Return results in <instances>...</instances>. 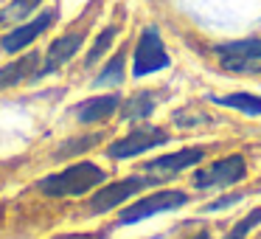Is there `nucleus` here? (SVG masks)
Wrapping results in <instances>:
<instances>
[{
    "label": "nucleus",
    "instance_id": "obj_1",
    "mask_svg": "<svg viewBox=\"0 0 261 239\" xmlns=\"http://www.w3.org/2000/svg\"><path fill=\"white\" fill-rule=\"evenodd\" d=\"M107 180V172L101 166L90 163V160H82V163H73L62 172H54V175L42 177L37 183L45 197H82V194L98 188Z\"/></svg>",
    "mask_w": 261,
    "mask_h": 239
},
{
    "label": "nucleus",
    "instance_id": "obj_2",
    "mask_svg": "<svg viewBox=\"0 0 261 239\" xmlns=\"http://www.w3.org/2000/svg\"><path fill=\"white\" fill-rule=\"evenodd\" d=\"M169 65H171V54L166 48L160 29L154 23L143 26L141 34H138L135 51H132V76L143 79V76H152L158 70H166Z\"/></svg>",
    "mask_w": 261,
    "mask_h": 239
},
{
    "label": "nucleus",
    "instance_id": "obj_3",
    "mask_svg": "<svg viewBox=\"0 0 261 239\" xmlns=\"http://www.w3.org/2000/svg\"><path fill=\"white\" fill-rule=\"evenodd\" d=\"M211 54L225 74H258L261 70V37L216 42Z\"/></svg>",
    "mask_w": 261,
    "mask_h": 239
},
{
    "label": "nucleus",
    "instance_id": "obj_4",
    "mask_svg": "<svg viewBox=\"0 0 261 239\" xmlns=\"http://www.w3.org/2000/svg\"><path fill=\"white\" fill-rule=\"evenodd\" d=\"M171 135L163 130V127H154V124H138L126 132L124 138L113 141L107 147V158L113 160H126V158H135V155H143L149 149H158L163 144H169Z\"/></svg>",
    "mask_w": 261,
    "mask_h": 239
},
{
    "label": "nucleus",
    "instance_id": "obj_5",
    "mask_svg": "<svg viewBox=\"0 0 261 239\" xmlns=\"http://www.w3.org/2000/svg\"><path fill=\"white\" fill-rule=\"evenodd\" d=\"M188 194L180 192V188H166V192H154L146 194V197L135 200L132 205H126L118 217V225H135V222H143L154 214H163V211H177L188 203Z\"/></svg>",
    "mask_w": 261,
    "mask_h": 239
},
{
    "label": "nucleus",
    "instance_id": "obj_6",
    "mask_svg": "<svg viewBox=\"0 0 261 239\" xmlns=\"http://www.w3.org/2000/svg\"><path fill=\"white\" fill-rule=\"evenodd\" d=\"M247 177V160L244 155H225L214 163L202 166L194 172L191 186L194 188H222V186H236Z\"/></svg>",
    "mask_w": 261,
    "mask_h": 239
},
{
    "label": "nucleus",
    "instance_id": "obj_7",
    "mask_svg": "<svg viewBox=\"0 0 261 239\" xmlns=\"http://www.w3.org/2000/svg\"><path fill=\"white\" fill-rule=\"evenodd\" d=\"M149 186H158V183L146 175H132V177H124V180L110 183V186L98 188L90 197V214H107L115 205L126 203L129 197H135L138 192H143V188H149Z\"/></svg>",
    "mask_w": 261,
    "mask_h": 239
},
{
    "label": "nucleus",
    "instance_id": "obj_8",
    "mask_svg": "<svg viewBox=\"0 0 261 239\" xmlns=\"http://www.w3.org/2000/svg\"><path fill=\"white\" fill-rule=\"evenodd\" d=\"M202 158H205V149L202 147H188V149H180V152L158 155V158L146 160V163L141 166V172L146 177H152L154 183H166V180H171V177H177L180 172L197 166Z\"/></svg>",
    "mask_w": 261,
    "mask_h": 239
},
{
    "label": "nucleus",
    "instance_id": "obj_9",
    "mask_svg": "<svg viewBox=\"0 0 261 239\" xmlns=\"http://www.w3.org/2000/svg\"><path fill=\"white\" fill-rule=\"evenodd\" d=\"M54 20H57V12H54V9H48V12L37 14L34 20H29V23H20L14 31H9V34L3 37V42H0V45H3V51H9V54L23 51L25 45H31L37 37L45 34V31L51 29Z\"/></svg>",
    "mask_w": 261,
    "mask_h": 239
},
{
    "label": "nucleus",
    "instance_id": "obj_10",
    "mask_svg": "<svg viewBox=\"0 0 261 239\" xmlns=\"http://www.w3.org/2000/svg\"><path fill=\"white\" fill-rule=\"evenodd\" d=\"M82 42H85V34H65V37H57V40L51 42V48H48V54H45V62L37 68L34 79H42V76L59 70L62 65H68L70 59L79 54Z\"/></svg>",
    "mask_w": 261,
    "mask_h": 239
},
{
    "label": "nucleus",
    "instance_id": "obj_11",
    "mask_svg": "<svg viewBox=\"0 0 261 239\" xmlns=\"http://www.w3.org/2000/svg\"><path fill=\"white\" fill-rule=\"evenodd\" d=\"M118 107H121L118 93H104V96H93L79 102L73 107V115L79 118V124H98V121H107Z\"/></svg>",
    "mask_w": 261,
    "mask_h": 239
},
{
    "label": "nucleus",
    "instance_id": "obj_12",
    "mask_svg": "<svg viewBox=\"0 0 261 239\" xmlns=\"http://www.w3.org/2000/svg\"><path fill=\"white\" fill-rule=\"evenodd\" d=\"M37 65H40V54H25L23 59H14V62L3 65L0 68V90L20 85L23 79H34Z\"/></svg>",
    "mask_w": 261,
    "mask_h": 239
},
{
    "label": "nucleus",
    "instance_id": "obj_13",
    "mask_svg": "<svg viewBox=\"0 0 261 239\" xmlns=\"http://www.w3.org/2000/svg\"><path fill=\"white\" fill-rule=\"evenodd\" d=\"M158 107V93L152 90H138L132 99L121 102V118L126 121H141V118H149Z\"/></svg>",
    "mask_w": 261,
    "mask_h": 239
},
{
    "label": "nucleus",
    "instance_id": "obj_14",
    "mask_svg": "<svg viewBox=\"0 0 261 239\" xmlns=\"http://www.w3.org/2000/svg\"><path fill=\"white\" fill-rule=\"evenodd\" d=\"M211 102L219 104V107H227V110H236V113H244V115H261V96L255 93H227V96H211Z\"/></svg>",
    "mask_w": 261,
    "mask_h": 239
},
{
    "label": "nucleus",
    "instance_id": "obj_15",
    "mask_svg": "<svg viewBox=\"0 0 261 239\" xmlns=\"http://www.w3.org/2000/svg\"><path fill=\"white\" fill-rule=\"evenodd\" d=\"M124 70H126V48H121V51H115V57H110L107 65L98 70V76H96L93 85L96 87H118V85H124Z\"/></svg>",
    "mask_w": 261,
    "mask_h": 239
},
{
    "label": "nucleus",
    "instance_id": "obj_16",
    "mask_svg": "<svg viewBox=\"0 0 261 239\" xmlns=\"http://www.w3.org/2000/svg\"><path fill=\"white\" fill-rule=\"evenodd\" d=\"M115 37H118V26H107V29L101 31V34L96 37V42H93V48L87 51V59H85V68H93V65L98 62L101 57H107V51L113 48Z\"/></svg>",
    "mask_w": 261,
    "mask_h": 239
},
{
    "label": "nucleus",
    "instance_id": "obj_17",
    "mask_svg": "<svg viewBox=\"0 0 261 239\" xmlns=\"http://www.w3.org/2000/svg\"><path fill=\"white\" fill-rule=\"evenodd\" d=\"M42 0H12L3 12H0V23H23Z\"/></svg>",
    "mask_w": 261,
    "mask_h": 239
},
{
    "label": "nucleus",
    "instance_id": "obj_18",
    "mask_svg": "<svg viewBox=\"0 0 261 239\" xmlns=\"http://www.w3.org/2000/svg\"><path fill=\"white\" fill-rule=\"evenodd\" d=\"M96 144H101V135H79V138H70V141H65L62 147H59V152H57V158L62 160V158H70V155H79V152H85V149H90V147H96Z\"/></svg>",
    "mask_w": 261,
    "mask_h": 239
},
{
    "label": "nucleus",
    "instance_id": "obj_19",
    "mask_svg": "<svg viewBox=\"0 0 261 239\" xmlns=\"http://www.w3.org/2000/svg\"><path fill=\"white\" fill-rule=\"evenodd\" d=\"M174 124L177 127H199V124H211V115L205 113V110H199V107H182V110H177L174 113Z\"/></svg>",
    "mask_w": 261,
    "mask_h": 239
},
{
    "label": "nucleus",
    "instance_id": "obj_20",
    "mask_svg": "<svg viewBox=\"0 0 261 239\" xmlns=\"http://www.w3.org/2000/svg\"><path fill=\"white\" fill-rule=\"evenodd\" d=\"M255 225H261V205H258V208H253L247 217H242V220H239L236 225H233L230 231H227V236H225V239H244Z\"/></svg>",
    "mask_w": 261,
    "mask_h": 239
},
{
    "label": "nucleus",
    "instance_id": "obj_21",
    "mask_svg": "<svg viewBox=\"0 0 261 239\" xmlns=\"http://www.w3.org/2000/svg\"><path fill=\"white\" fill-rule=\"evenodd\" d=\"M247 197V192H236V194H227V197H219V200H211L208 205H202L205 214H214V211H222V208H230V205L242 203Z\"/></svg>",
    "mask_w": 261,
    "mask_h": 239
},
{
    "label": "nucleus",
    "instance_id": "obj_22",
    "mask_svg": "<svg viewBox=\"0 0 261 239\" xmlns=\"http://www.w3.org/2000/svg\"><path fill=\"white\" fill-rule=\"evenodd\" d=\"M188 239H211V231H199L197 236H188Z\"/></svg>",
    "mask_w": 261,
    "mask_h": 239
}]
</instances>
